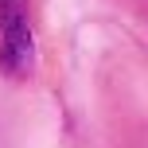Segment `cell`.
I'll return each mask as SVG.
<instances>
[{
	"instance_id": "6da1fadb",
	"label": "cell",
	"mask_w": 148,
	"mask_h": 148,
	"mask_svg": "<svg viewBox=\"0 0 148 148\" xmlns=\"http://www.w3.org/2000/svg\"><path fill=\"white\" fill-rule=\"evenodd\" d=\"M0 66L12 78H27L35 66L27 0H0Z\"/></svg>"
}]
</instances>
